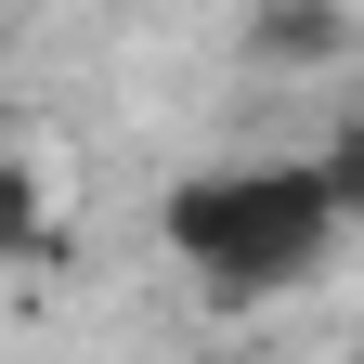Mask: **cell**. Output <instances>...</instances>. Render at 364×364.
I'll return each mask as SVG.
<instances>
[{"label":"cell","mask_w":364,"mask_h":364,"mask_svg":"<svg viewBox=\"0 0 364 364\" xmlns=\"http://www.w3.org/2000/svg\"><path fill=\"white\" fill-rule=\"evenodd\" d=\"M156 235H169V260L208 299H260V287H299L338 247V196H326L312 156H287V169H196V182H169Z\"/></svg>","instance_id":"6da1fadb"},{"label":"cell","mask_w":364,"mask_h":364,"mask_svg":"<svg viewBox=\"0 0 364 364\" xmlns=\"http://www.w3.org/2000/svg\"><path fill=\"white\" fill-rule=\"evenodd\" d=\"M247 53L260 65H338L351 53V0H247Z\"/></svg>","instance_id":"3957f363"},{"label":"cell","mask_w":364,"mask_h":364,"mask_svg":"<svg viewBox=\"0 0 364 364\" xmlns=\"http://www.w3.org/2000/svg\"><path fill=\"white\" fill-rule=\"evenodd\" d=\"M351 364H364V338H351Z\"/></svg>","instance_id":"5b68a950"},{"label":"cell","mask_w":364,"mask_h":364,"mask_svg":"<svg viewBox=\"0 0 364 364\" xmlns=\"http://www.w3.org/2000/svg\"><path fill=\"white\" fill-rule=\"evenodd\" d=\"M0 235H14L26 273L65 247V156L39 144V130H14V169H0Z\"/></svg>","instance_id":"7a4b0ae2"},{"label":"cell","mask_w":364,"mask_h":364,"mask_svg":"<svg viewBox=\"0 0 364 364\" xmlns=\"http://www.w3.org/2000/svg\"><path fill=\"white\" fill-rule=\"evenodd\" d=\"M312 169H326V196H338V221H364V117H351V130H338V144L312 156Z\"/></svg>","instance_id":"277c9868"}]
</instances>
